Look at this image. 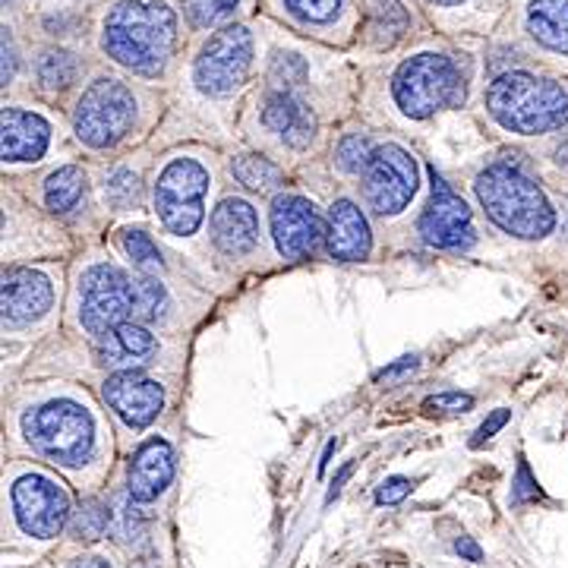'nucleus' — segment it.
<instances>
[{"instance_id":"f257e3e1","label":"nucleus","mask_w":568,"mask_h":568,"mask_svg":"<svg viewBox=\"0 0 568 568\" xmlns=\"http://www.w3.org/2000/svg\"><path fill=\"white\" fill-rule=\"evenodd\" d=\"M168 294L149 275H126L118 265H92L80 282V323L95 338L123 323H159Z\"/></svg>"},{"instance_id":"f03ea898","label":"nucleus","mask_w":568,"mask_h":568,"mask_svg":"<svg viewBox=\"0 0 568 568\" xmlns=\"http://www.w3.org/2000/svg\"><path fill=\"white\" fill-rule=\"evenodd\" d=\"M178 44V17L164 3L121 0L104 20L102 48L108 58L142 73L159 77Z\"/></svg>"},{"instance_id":"7ed1b4c3","label":"nucleus","mask_w":568,"mask_h":568,"mask_svg":"<svg viewBox=\"0 0 568 568\" xmlns=\"http://www.w3.org/2000/svg\"><path fill=\"white\" fill-rule=\"evenodd\" d=\"M477 200L487 209L489 222L499 224L511 237L540 241L556 227V212L540 183L525 168L511 162L489 164L474 183Z\"/></svg>"},{"instance_id":"20e7f679","label":"nucleus","mask_w":568,"mask_h":568,"mask_svg":"<svg viewBox=\"0 0 568 568\" xmlns=\"http://www.w3.org/2000/svg\"><path fill=\"white\" fill-rule=\"evenodd\" d=\"M487 111L508 133H552L568 123V89L530 73H503L489 82Z\"/></svg>"},{"instance_id":"39448f33","label":"nucleus","mask_w":568,"mask_h":568,"mask_svg":"<svg viewBox=\"0 0 568 568\" xmlns=\"http://www.w3.org/2000/svg\"><path fill=\"white\" fill-rule=\"evenodd\" d=\"M392 92L407 118L426 121L446 108H458L465 102V77L452 58L426 51L398 67Z\"/></svg>"},{"instance_id":"423d86ee","label":"nucleus","mask_w":568,"mask_h":568,"mask_svg":"<svg viewBox=\"0 0 568 568\" xmlns=\"http://www.w3.org/2000/svg\"><path fill=\"white\" fill-rule=\"evenodd\" d=\"M22 436L54 465H82L95 448V424L89 410L73 402H48L22 417Z\"/></svg>"},{"instance_id":"0eeeda50","label":"nucleus","mask_w":568,"mask_h":568,"mask_svg":"<svg viewBox=\"0 0 568 568\" xmlns=\"http://www.w3.org/2000/svg\"><path fill=\"white\" fill-rule=\"evenodd\" d=\"M136 121V99L118 80L92 82L82 92L80 104L73 111L77 140L89 149H111L133 130Z\"/></svg>"},{"instance_id":"6e6552de","label":"nucleus","mask_w":568,"mask_h":568,"mask_svg":"<svg viewBox=\"0 0 568 568\" xmlns=\"http://www.w3.org/2000/svg\"><path fill=\"white\" fill-rule=\"evenodd\" d=\"M205 193H209V171L193 159H174L164 168L155 183V212L162 224L178 234L190 237L205 219Z\"/></svg>"},{"instance_id":"1a4fd4ad","label":"nucleus","mask_w":568,"mask_h":568,"mask_svg":"<svg viewBox=\"0 0 568 568\" xmlns=\"http://www.w3.org/2000/svg\"><path fill=\"white\" fill-rule=\"evenodd\" d=\"M253 67V36L244 26H227L205 41L196 58L193 80L205 95H231Z\"/></svg>"},{"instance_id":"9d476101","label":"nucleus","mask_w":568,"mask_h":568,"mask_svg":"<svg viewBox=\"0 0 568 568\" xmlns=\"http://www.w3.org/2000/svg\"><path fill=\"white\" fill-rule=\"evenodd\" d=\"M417 193V162L402 145H376L364 171V200L379 215L402 212Z\"/></svg>"},{"instance_id":"9b49d317","label":"nucleus","mask_w":568,"mask_h":568,"mask_svg":"<svg viewBox=\"0 0 568 568\" xmlns=\"http://www.w3.org/2000/svg\"><path fill=\"white\" fill-rule=\"evenodd\" d=\"M13 515L22 534L51 540L70 521V499L51 477L26 474L13 484Z\"/></svg>"},{"instance_id":"f8f14e48","label":"nucleus","mask_w":568,"mask_h":568,"mask_svg":"<svg viewBox=\"0 0 568 568\" xmlns=\"http://www.w3.org/2000/svg\"><path fill=\"white\" fill-rule=\"evenodd\" d=\"M420 237L439 250H467L474 244V222L467 203L433 168V196L420 215Z\"/></svg>"},{"instance_id":"ddd939ff","label":"nucleus","mask_w":568,"mask_h":568,"mask_svg":"<svg viewBox=\"0 0 568 568\" xmlns=\"http://www.w3.org/2000/svg\"><path fill=\"white\" fill-rule=\"evenodd\" d=\"M272 237L284 260H304L325 237L316 205L304 196H278L272 205Z\"/></svg>"},{"instance_id":"4468645a","label":"nucleus","mask_w":568,"mask_h":568,"mask_svg":"<svg viewBox=\"0 0 568 568\" xmlns=\"http://www.w3.org/2000/svg\"><path fill=\"white\" fill-rule=\"evenodd\" d=\"M102 392L108 407L133 429L152 424L164 405L162 386L140 373H114V376H108Z\"/></svg>"},{"instance_id":"2eb2a0df","label":"nucleus","mask_w":568,"mask_h":568,"mask_svg":"<svg viewBox=\"0 0 568 568\" xmlns=\"http://www.w3.org/2000/svg\"><path fill=\"white\" fill-rule=\"evenodd\" d=\"M54 301L51 278L36 268H10L3 275L0 306H3V323L29 325L41 320Z\"/></svg>"},{"instance_id":"dca6fc26","label":"nucleus","mask_w":568,"mask_h":568,"mask_svg":"<svg viewBox=\"0 0 568 568\" xmlns=\"http://www.w3.org/2000/svg\"><path fill=\"white\" fill-rule=\"evenodd\" d=\"M155 351H159L155 335L140 323L114 325L95 338L99 364L114 369V373H136L155 357Z\"/></svg>"},{"instance_id":"f3484780","label":"nucleus","mask_w":568,"mask_h":568,"mask_svg":"<svg viewBox=\"0 0 568 568\" xmlns=\"http://www.w3.org/2000/svg\"><path fill=\"white\" fill-rule=\"evenodd\" d=\"M174 480V452L164 439H145L133 462H130V474H126V493L133 503H152L159 499L164 489Z\"/></svg>"},{"instance_id":"a211bd4d","label":"nucleus","mask_w":568,"mask_h":568,"mask_svg":"<svg viewBox=\"0 0 568 568\" xmlns=\"http://www.w3.org/2000/svg\"><path fill=\"white\" fill-rule=\"evenodd\" d=\"M263 123L291 149H306L316 136V114L291 89H275L265 95Z\"/></svg>"},{"instance_id":"6ab92c4d","label":"nucleus","mask_w":568,"mask_h":568,"mask_svg":"<svg viewBox=\"0 0 568 568\" xmlns=\"http://www.w3.org/2000/svg\"><path fill=\"white\" fill-rule=\"evenodd\" d=\"M212 244L224 256H244L260 244V215L246 200H222L212 212Z\"/></svg>"},{"instance_id":"aec40b11","label":"nucleus","mask_w":568,"mask_h":568,"mask_svg":"<svg viewBox=\"0 0 568 568\" xmlns=\"http://www.w3.org/2000/svg\"><path fill=\"white\" fill-rule=\"evenodd\" d=\"M325 246L338 263H361L369 256V224L364 212L351 200H338L328 212V227H325Z\"/></svg>"},{"instance_id":"412c9836","label":"nucleus","mask_w":568,"mask_h":568,"mask_svg":"<svg viewBox=\"0 0 568 568\" xmlns=\"http://www.w3.org/2000/svg\"><path fill=\"white\" fill-rule=\"evenodd\" d=\"M51 140V126L39 114H29L22 108H3V162H39Z\"/></svg>"},{"instance_id":"4be33fe9","label":"nucleus","mask_w":568,"mask_h":568,"mask_svg":"<svg viewBox=\"0 0 568 568\" xmlns=\"http://www.w3.org/2000/svg\"><path fill=\"white\" fill-rule=\"evenodd\" d=\"M528 32L547 51L568 58V0H534L528 7Z\"/></svg>"},{"instance_id":"5701e85b","label":"nucleus","mask_w":568,"mask_h":568,"mask_svg":"<svg viewBox=\"0 0 568 568\" xmlns=\"http://www.w3.org/2000/svg\"><path fill=\"white\" fill-rule=\"evenodd\" d=\"M410 26L402 0H366V39L376 48H392Z\"/></svg>"},{"instance_id":"b1692460","label":"nucleus","mask_w":568,"mask_h":568,"mask_svg":"<svg viewBox=\"0 0 568 568\" xmlns=\"http://www.w3.org/2000/svg\"><path fill=\"white\" fill-rule=\"evenodd\" d=\"M82 196H85V174L73 164L58 168L44 183V205L54 215H70L73 209H80Z\"/></svg>"},{"instance_id":"393cba45","label":"nucleus","mask_w":568,"mask_h":568,"mask_svg":"<svg viewBox=\"0 0 568 568\" xmlns=\"http://www.w3.org/2000/svg\"><path fill=\"white\" fill-rule=\"evenodd\" d=\"M231 174L244 183L250 193H272L282 186V168L272 164L263 155H237L231 162Z\"/></svg>"},{"instance_id":"a878e982","label":"nucleus","mask_w":568,"mask_h":568,"mask_svg":"<svg viewBox=\"0 0 568 568\" xmlns=\"http://www.w3.org/2000/svg\"><path fill=\"white\" fill-rule=\"evenodd\" d=\"M36 73H39V85L44 92H61V89L77 82L80 61L70 51H44Z\"/></svg>"},{"instance_id":"bb28decb","label":"nucleus","mask_w":568,"mask_h":568,"mask_svg":"<svg viewBox=\"0 0 568 568\" xmlns=\"http://www.w3.org/2000/svg\"><path fill=\"white\" fill-rule=\"evenodd\" d=\"M241 0H183V13L190 17L193 26H219V22L231 20Z\"/></svg>"},{"instance_id":"cd10ccee","label":"nucleus","mask_w":568,"mask_h":568,"mask_svg":"<svg viewBox=\"0 0 568 568\" xmlns=\"http://www.w3.org/2000/svg\"><path fill=\"white\" fill-rule=\"evenodd\" d=\"M108 528H111V508L102 506L99 499L82 503V508L77 511V518H73V534H77L80 540H99Z\"/></svg>"},{"instance_id":"c85d7f7f","label":"nucleus","mask_w":568,"mask_h":568,"mask_svg":"<svg viewBox=\"0 0 568 568\" xmlns=\"http://www.w3.org/2000/svg\"><path fill=\"white\" fill-rule=\"evenodd\" d=\"M123 250H126V256L133 260V263L140 265L142 272H159L162 268V253H159V246L152 244V237L145 234V231H123L121 237Z\"/></svg>"},{"instance_id":"c756f323","label":"nucleus","mask_w":568,"mask_h":568,"mask_svg":"<svg viewBox=\"0 0 568 568\" xmlns=\"http://www.w3.org/2000/svg\"><path fill=\"white\" fill-rule=\"evenodd\" d=\"M373 152H376L373 142L366 140V136H361V133H351V136H345V140L338 142L335 162H338V168H342L345 174H361V171H366Z\"/></svg>"},{"instance_id":"7c9ffc66","label":"nucleus","mask_w":568,"mask_h":568,"mask_svg":"<svg viewBox=\"0 0 568 568\" xmlns=\"http://www.w3.org/2000/svg\"><path fill=\"white\" fill-rule=\"evenodd\" d=\"M140 178L130 171V168H121V171H114L108 183H104V200L114 205V209H130V205L140 203Z\"/></svg>"},{"instance_id":"2f4dec72","label":"nucleus","mask_w":568,"mask_h":568,"mask_svg":"<svg viewBox=\"0 0 568 568\" xmlns=\"http://www.w3.org/2000/svg\"><path fill=\"white\" fill-rule=\"evenodd\" d=\"M284 7H287V13H291L294 20L323 26V22L335 20L342 0H284Z\"/></svg>"},{"instance_id":"473e14b6","label":"nucleus","mask_w":568,"mask_h":568,"mask_svg":"<svg viewBox=\"0 0 568 568\" xmlns=\"http://www.w3.org/2000/svg\"><path fill=\"white\" fill-rule=\"evenodd\" d=\"M272 80L278 82V89H291V85H301L306 80V63L301 54L294 51H278L272 58Z\"/></svg>"},{"instance_id":"72a5a7b5","label":"nucleus","mask_w":568,"mask_h":568,"mask_svg":"<svg viewBox=\"0 0 568 568\" xmlns=\"http://www.w3.org/2000/svg\"><path fill=\"white\" fill-rule=\"evenodd\" d=\"M530 499H540V487H537V480L530 474L528 462L521 458L518 462V474H515V484H511V503L515 506H525Z\"/></svg>"},{"instance_id":"f704fd0d","label":"nucleus","mask_w":568,"mask_h":568,"mask_svg":"<svg viewBox=\"0 0 568 568\" xmlns=\"http://www.w3.org/2000/svg\"><path fill=\"white\" fill-rule=\"evenodd\" d=\"M410 489H414V480H407V477H388L386 484L376 489V503L379 506H398L405 496H410Z\"/></svg>"},{"instance_id":"c9c22d12","label":"nucleus","mask_w":568,"mask_h":568,"mask_svg":"<svg viewBox=\"0 0 568 568\" xmlns=\"http://www.w3.org/2000/svg\"><path fill=\"white\" fill-rule=\"evenodd\" d=\"M474 398L462 395V392H446V395H433L426 398V410H443V414H455V410H470Z\"/></svg>"},{"instance_id":"e433bc0d","label":"nucleus","mask_w":568,"mask_h":568,"mask_svg":"<svg viewBox=\"0 0 568 568\" xmlns=\"http://www.w3.org/2000/svg\"><path fill=\"white\" fill-rule=\"evenodd\" d=\"M508 417H511V410H506V407H499L496 414H489L487 420H484V426L477 429V436H474V443H470V446L477 448V446H484L487 439H493V436L508 424Z\"/></svg>"},{"instance_id":"4c0bfd02","label":"nucleus","mask_w":568,"mask_h":568,"mask_svg":"<svg viewBox=\"0 0 568 568\" xmlns=\"http://www.w3.org/2000/svg\"><path fill=\"white\" fill-rule=\"evenodd\" d=\"M0 51H3V70H0V80L3 85L7 82H13L17 77V48H13V39H10V32L3 29V39H0Z\"/></svg>"},{"instance_id":"58836bf2","label":"nucleus","mask_w":568,"mask_h":568,"mask_svg":"<svg viewBox=\"0 0 568 568\" xmlns=\"http://www.w3.org/2000/svg\"><path fill=\"white\" fill-rule=\"evenodd\" d=\"M455 549H458V556H465L467 562H480V559H484V549L477 547V544H474L470 537H458Z\"/></svg>"},{"instance_id":"ea45409f","label":"nucleus","mask_w":568,"mask_h":568,"mask_svg":"<svg viewBox=\"0 0 568 568\" xmlns=\"http://www.w3.org/2000/svg\"><path fill=\"white\" fill-rule=\"evenodd\" d=\"M414 366H417V357H405L402 364H395V366H388V369H383V373H379V383H388V379L402 376V373L414 369Z\"/></svg>"},{"instance_id":"a19ab883","label":"nucleus","mask_w":568,"mask_h":568,"mask_svg":"<svg viewBox=\"0 0 568 568\" xmlns=\"http://www.w3.org/2000/svg\"><path fill=\"white\" fill-rule=\"evenodd\" d=\"M67 568H111L104 559H99V556H80V559H73Z\"/></svg>"},{"instance_id":"79ce46f5","label":"nucleus","mask_w":568,"mask_h":568,"mask_svg":"<svg viewBox=\"0 0 568 568\" xmlns=\"http://www.w3.org/2000/svg\"><path fill=\"white\" fill-rule=\"evenodd\" d=\"M351 470H354V467L347 465L345 470H342V474H338V480H335V484H332V489H328V496H325V503H332V499H335V496H338V493H342V487H345V480H347V477H351Z\"/></svg>"},{"instance_id":"37998d69","label":"nucleus","mask_w":568,"mask_h":568,"mask_svg":"<svg viewBox=\"0 0 568 568\" xmlns=\"http://www.w3.org/2000/svg\"><path fill=\"white\" fill-rule=\"evenodd\" d=\"M556 164H559V168H568V142H562V145L556 149Z\"/></svg>"},{"instance_id":"c03bdc74","label":"nucleus","mask_w":568,"mask_h":568,"mask_svg":"<svg viewBox=\"0 0 568 568\" xmlns=\"http://www.w3.org/2000/svg\"><path fill=\"white\" fill-rule=\"evenodd\" d=\"M433 3H439V7H452V3H462V0H433Z\"/></svg>"}]
</instances>
